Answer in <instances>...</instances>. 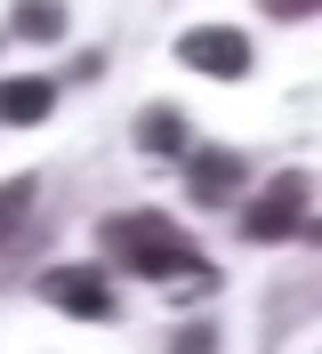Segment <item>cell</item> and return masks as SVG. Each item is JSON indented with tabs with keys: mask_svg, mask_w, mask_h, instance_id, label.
<instances>
[{
	"mask_svg": "<svg viewBox=\"0 0 322 354\" xmlns=\"http://www.w3.org/2000/svg\"><path fill=\"white\" fill-rule=\"evenodd\" d=\"M105 250L113 266L129 274H145V282H177V290H210L217 274L210 266H193V242L177 234L161 209H129V218H105Z\"/></svg>",
	"mask_w": 322,
	"mask_h": 354,
	"instance_id": "6da1fadb",
	"label": "cell"
},
{
	"mask_svg": "<svg viewBox=\"0 0 322 354\" xmlns=\"http://www.w3.org/2000/svg\"><path fill=\"white\" fill-rule=\"evenodd\" d=\"M298 225H306V177L298 169H282L274 185L242 209V234H250V242H282V234H298Z\"/></svg>",
	"mask_w": 322,
	"mask_h": 354,
	"instance_id": "7a4b0ae2",
	"label": "cell"
},
{
	"mask_svg": "<svg viewBox=\"0 0 322 354\" xmlns=\"http://www.w3.org/2000/svg\"><path fill=\"white\" fill-rule=\"evenodd\" d=\"M41 298L64 306V314H81V322H113V282L97 274V266H48Z\"/></svg>",
	"mask_w": 322,
	"mask_h": 354,
	"instance_id": "3957f363",
	"label": "cell"
},
{
	"mask_svg": "<svg viewBox=\"0 0 322 354\" xmlns=\"http://www.w3.org/2000/svg\"><path fill=\"white\" fill-rule=\"evenodd\" d=\"M177 57H186L193 73H210V81H242V73H250V41H242L234 24H202V32H186Z\"/></svg>",
	"mask_w": 322,
	"mask_h": 354,
	"instance_id": "277c9868",
	"label": "cell"
},
{
	"mask_svg": "<svg viewBox=\"0 0 322 354\" xmlns=\"http://www.w3.org/2000/svg\"><path fill=\"white\" fill-rule=\"evenodd\" d=\"M48 105H57V81H41V73L0 81V129H33V121H48Z\"/></svg>",
	"mask_w": 322,
	"mask_h": 354,
	"instance_id": "5b68a950",
	"label": "cell"
},
{
	"mask_svg": "<svg viewBox=\"0 0 322 354\" xmlns=\"http://www.w3.org/2000/svg\"><path fill=\"white\" fill-rule=\"evenodd\" d=\"M186 185H193V201H226L242 185V153H217V145L186 153Z\"/></svg>",
	"mask_w": 322,
	"mask_h": 354,
	"instance_id": "8992f818",
	"label": "cell"
},
{
	"mask_svg": "<svg viewBox=\"0 0 322 354\" xmlns=\"http://www.w3.org/2000/svg\"><path fill=\"white\" fill-rule=\"evenodd\" d=\"M137 145H145V153H177V161H186V153H193L186 113H177V105H145V121H137Z\"/></svg>",
	"mask_w": 322,
	"mask_h": 354,
	"instance_id": "52a82bcc",
	"label": "cell"
},
{
	"mask_svg": "<svg viewBox=\"0 0 322 354\" xmlns=\"http://www.w3.org/2000/svg\"><path fill=\"white\" fill-rule=\"evenodd\" d=\"M24 209H33V177H8V185H0V242H8V225H17Z\"/></svg>",
	"mask_w": 322,
	"mask_h": 354,
	"instance_id": "ba28073f",
	"label": "cell"
},
{
	"mask_svg": "<svg viewBox=\"0 0 322 354\" xmlns=\"http://www.w3.org/2000/svg\"><path fill=\"white\" fill-rule=\"evenodd\" d=\"M170 354H217V322L202 314V322H186V330L170 338Z\"/></svg>",
	"mask_w": 322,
	"mask_h": 354,
	"instance_id": "9c48e42d",
	"label": "cell"
},
{
	"mask_svg": "<svg viewBox=\"0 0 322 354\" xmlns=\"http://www.w3.org/2000/svg\"><path fill=\"white\" fill-rule=\"evenodd\" d=\"M17 32H24V41H57L64 17H57V8H17Z\"/></svg>",
	"mask_w": 322,
	"mask_h": 354,
	"instance_id": "30bf717a",
	"label": "cell"
}]
</instances>
